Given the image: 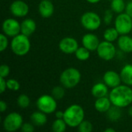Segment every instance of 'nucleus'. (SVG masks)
<instances>
[{
	"instance_id": "0eeeda50",
	"label": "nucleus",
	"mask_w": 132,
	"mask_h": 132,
	"mask_svg": "<svg viewBox=\"0 0 132 132\" xmlns=\"http://www.w3.org/2000/svg\"><path fill=\"white\" fill-rule=\"evenodd\" d=\"M114 27L120 35L128 34L132 30V17L126 12L118 14L114 21Z\"/></svg>"
},
{
	"instance_id": "aec40b11",
	"label": "nucleus",
	"mask_w": 132,
	"mask_h": 132,
	"mask_svg": "<svg viewBox=\"0 0 132 132\" xmlns=\"http://www.w3.org/2000/svg\"><path fill=\"white\" fill-rule=\"evenodd\" d=\"M121 78L122 82L128 86H132V64H126L121 69Z\"/></svg>"
},
{
	"instance_id": "f704fd0d",
	"label": "nucleus",
	"mask_w": 132,
	"mask_h": 132,
	"mask_svg": "<svg viewBox=\"0 0 132 132\" xmlns=\"http://www.w3.org/2000/svg\"><path fill=\"white\" fill-rule=\"evenodd\" d=\"M7 88V83L4 77H0V93H4Z\"/></svg>"
},
{
	"instance_id": "4c0bfd02",
	"label": "nucleus",
	"mask_w": 132,
	"mask_h": 132,
	"mask_svg": "<svg viewBox=\"0 0 132 132\" xmlns=\"http://www.w3.org/2000/svg\"><path fill=\"white\" fill-rule=\"evenodd\" d=\"M63 114H64V111H56L55 115H56V118H63Z\"/></svg>"
},
{
	"instance_id": "2f4dec72",
	"label": "nucleus",
	"mask_w": 132,
	"mask_h": 132,
	"mask_svg": "<svg viewBox=\"0 0 132 132\" xmlns=\"http://www.w3.org/2000/svg\"><path fill=\"white\" fill-rule=\"evenodd\" d=\"M113 19V12L111 9H108L104 12V22L105 24L109 25Z\"/></svg>"
},
{
	"instance_id": "bb28decb",
	"label": "nucleus",
	"mask_w": 132,
	"mask_h": 132,
	"mask_svg": "<svg viewBox=\"0 0 132 132\" xmlns=\"http://www.w3.org/2000/svg\"><path fill=\"white\" fill-rule=\"evenodd\" d=\"M17 104L21 108H27L30 104V99L26 94H20L17 98Z\"/></svg>"
},
{
	"instance_id": "72a5a7b5",
	"label": "nucleus",
	"mask_w": 132,
	"mask_h": 132,
	"mask_svg": "<svg viewBox=\"0 0 132 132\" xmlns=\"http://www.w3.org/2000/svg\"><path fill=\"white\" fill-rule=\"evenodd\" d=\"M34 125L32 123H23L21 130L23 132H32L34 131Z\"/></svg>"
},
{
	"instance_id": "b1692460",
	"label": "nucleus",
	"mask_w": 132,
	"mask_h": 132,
	"mask_svg": "<svg viewBox=\"0 0 132 132\" xmlns=\"http://www.w3.org/2000/svg\"><path fill=\"white\" fill-rule=\"evenodd\" d=\"M111 8L114 12L120 14L125 10L126 5L124 0H112L111 3Z\"/></svg>"
},
{
	"instance_id": "58836bf2",
	"label": "nucleus",
	"mask_w": 132,
	"mask_h": 132,
	"mask_svg": "<svg viewBox=\"0 0 132 132\" xmlns=\"http://www.w3.org/2000/svg\"><path fill=\"white\" fill-rule=\"evenodd\" d=\"M89 3H91V4H96L97 2H99L101 0H87Z\"/></svg>"
},
{
	"instance_id": "9d476101",
	"label": "nucleus",
	"mask_w": 132,
	"mask_h": 132,
	"mask_svg": "<svg viewBox=\"0 0 132 132\" xmlns=\"http://www.w3.org/2000/svg\"><path fill=\"white\" fill-rule=\"evenodd\" d=\"M2 31L6 36L14 37L21 32V24L15 19H6L2 23Z\"/></svg>"
},
{
	"instance_id": "9b49d317",
	"label": "nucleus",
	"mask_w": 132,
	"mask_h": 132,
	"mask_svg": "<svg viewBox=\"0 0 132 132\" xmlns=\"http://www.w3.org/2000/svg\"><path fill=\"white\" fill-rule=\"evenodd\" d=\"M78 47V42L73 37H65L59 43V49L66 54L75 53Z\"/></svg>"
},
{
	"instance_id": "7c9ffc66",
	"label": "nucleus",
	"mask_w": 132,
	"mask_h": 132,
	"mask_svg": "<svg viewBox=\"0 0 132 132\" xmlns=\"http://www.w3.org/2000/svg\"><path fill=\"white\" fill-rule=\"evenodd\" d=\"M8 39H7V36L5 33H2L0 36V51L3 52L4 50H6V48L8 47Z\"/></svg>"
},
{
	"instance_id": "4468645a",
	"label": "nucleus",
	"mask_w": 132,
	"mask_h": 132,
	"mask_svg": "<svg viewBox=\"0 0 132 132\" xmlns=\"http://www.w3.org/2000/svg\"><path fill=\"white\" fill-rule=\"evenodd\" d=\"M82 44L84 47L88 49L90 51H94L97 50L100 44V41L96 35L93 33H87L83 36Z\"/></svg>"
},
{
	"instance_id": "f3484780",
	"label": "nucleus",
	"mask_w": 132,
	"mask_h": 132,
	"mask_svg": "<svg viewBox=\"0 0 132 132\" xmlns=\"http://www.w3.org/2000/svg\"><path fill=\"white\" fill-rule=\"evenodd\" d=\"M111 104L112 103L109 97H102L97 98L94 103V108L98 112L105 113L111 108Z\"/></svg>"
},
{
	"instance_id": "c9c22d12",
	"label": "nucleus",
	"mask_w": 132,
	"mask_h": 132,
	"mask_svg": "<svg viewBox=\"0 0 132 132\" xmlns=\"http://www.w3.org/2000/svg\"><path fill=\"white\" fill-rule=\"evenodd\" d=\"M125 12H126L127 14H128L130 16H131L132 17V1L129 2L126 5Z\"/></svg>"
},
{
	"instance_id": "ddd939ff",
	"label": "nucleus",
	"mask_w": 132,
	"mask_h": 132,
	"mask_svg": "<svg viewBox=\"0 0 132 132\" xmlns=\"http://www.w3.org/2000/svg\"><path fill=\"white\" fill-rule=\"evenodd\" d=\"M103 80H104V83L108 87H111V88H114L121 85V82L122 81L121 78V75L114 70L107 71L104 74Z\"/></svg>"
},
{
	"instance_id": "a878e982",
	"label": "nucleus",
	"mask_w": 132,
	"mask_h": 132,
	"mask_svg": "<svg viewBox=\"0 0 132 132\" xmlns=\"http://www.w3.org/2000/svg\"><path fill=\"white\" fill-rule=\"evenodd\" d=\"M67 123L63 118H56L52 125V129L55 132H64L67 129Z\"/></svg>"
},
{
	"instance_id": "5701e85b",
	"label": "nucleus",
	"mask_w": 132,
	"mask_h": 132,
	"mask_svg": "<svg viewBox=\"0 0 132 132\" xmlns=\"http://www.w3.org/2000/svg\"><path fill=\"white\" fill-rule=\"evenodd\" d=\"M119 32L116 29V28H108L104 32V38L105 40L109 42H114L117 39H118Z\"/></svg>"
},
{
	"instance_id": "1a4fd4ad",
	"label": "nucleus",
	"mask_w": 132,
	"mask_h": 132,
	"mask_svg": "<svg viewBox=\"0 0 132 132\" xmlns=\"http://www.w3.org/2000/svg\"><path fill=\"white\" fill-rule=\"evenodd\" d=\"M97 53L101 59L109 61L114 58L116 55V48L112 42L105 40L100 43L97 49Z\"/></svg>"
},
{
	"instance_id": "473e14b6",
	"label": "nucleus",
	"mask_w": 132,
	"mask_h": 132,
	"mask_svg": "<svg viewBox=\"0 0 132 132\" xmlns=\"http://www.w3.org/2000/svg\"><path fill=\"white\" fill-rule=\"evenodd\" d=\"M10 72V69L9 67L6 64H2L0 67V77L5 78Z\"/></svg>"
},
{
	"instance_id": "dca6fc26",
	"label": "nucleus",
	"mask_w": 132,
	"mask_h": 132,
	"mask_svg": "<svg viewBox=\"0 0 132 132\" xmlns=\"http://www.w3.org/2000/svg\"><path fill=\"white\" fill-rule=\"evenodd\" d=\"M118 44L121 50L125 53H131L132 52V37L126 35H121L118 37Z\"/></svg>"
},
{
	"instance_id": "f257e3e1",
	"label": "nucleus",
	"mask_w": 132,
	"mask_h": 132,
	"mask_svg": "<svg viewBox=\"0 0 132 132\" xmlns=\"http://www.w3.org/2000/svg\"><path fill=\"white\" fill-rule=\"evenodd\" d=\"M113 105L118 108H126L132 103V89L130 86L124 84L114 87L109 94Z\"/></svg>"
},
{
	"instance_id": "c756f323",
	"label": "nucleus",
	"mask_w": 132,
	"mask_h": 132,
	"mask_svg": "<svg viewBox=\"0 0 132 132\" xmlns=\"http://www.w3.org/2000/svg\"><path fill=\"white\" fill-rule=\"evenodd\" d=\"M7 83V89L12 90V91H17L20 88V84L18 80L15 79H9L6 80Z\"/></svg>"
},
{
	"instance_id": "20e7f679",
	"label": "nucleus",
	"mask_w": 132,
	"mask_h": 132,
	"mask_svg": "<svg viewBox=\"0 0 132 132\" xmlns=\"http://www.w3.org/2000/svg\"><path fill=\"white\" fill-rule=\"evenodd\" d=\"M81 80L80 72L73 67L64 70L60 77V81L65 88L71 89L75 87Z\"/></svg>"
},
{
	"instance_id": "a19ab883",
	"label": "nucleus",
	"mask_w": 132,
	"mask_h": 132,
	"mask_svg": "<svg viewBox=\"0 0 132 132\" xmlns=\"http://www.w3.org/2000/svg\"><path fill=\"white\" fill-rule=\"evenodd\" d=\"M128 114L132 117V106H131L128 109Z\"/></svg>"
},
{
	"instance_id": "6ab92c4d",
	"label": "nucleus",
	"mask_w": 132,
	"mask_h": 132,
	"mask_svg": "<svg viewBox=\"0 0 132 132\" xmlns=\"http://www.w3.org/2000/svg\"><path fill=\"white\" fill-rule=\"evenodd\" d=\"M108 93V87L104 83H97L94 84L91 89V94L96 98L106 97Z\"/></svg>"
},
{
	"instance_id": "423d86ee",
	"label": "nucleus",
	"mask_w": 132,
	"mask_h": 132,
	"mask_svg": "<svg viewBox=\"0 0 132 132\" xmlns=\"http://www.w3.org/2000/svg\"><path fill=\"white\" fill-rule=\"evenodd\" d=\"M36 106L40 111L45 114H52L56 111L57 103L53 96L43 94L38 98L36 101Z\"/></svg>"
},
{
	"instance_id": "e433bc0d",
	"label": "nucleus",
	"mask_w": 132,
	"mask_h": 132,
	"mask_svg": "<svg viewBox=\"0 0 132 132\" xmlns=\"http://www.w3.org/2000/svg\"><path fill=\"white\" fill-rule=\"evenodd\" d=\"M6 109H7V104L4 101H0V111L4 112L6 111Z\"/></svg>"
},
{
	"instance_id": "ea45409f",
	"label": "nucleus",
	"mask_w": 132,
	"mask_h": 132,
	"mask_svg": "<svg viewBox=\"0 0 132 132\" xmlns=\"http://www.w3.org/2000/svg\"><path fill=\"white\" fill-rule=\"evenodd\" d=\"M105 132H115V130L114 129H113V128H107V129H105Z\"/></svg>"
},
{
	"instance_id": "c85d7f7f",
	"label": "nucleus",
	"mask_w": 132,
	"mask_h": 132,
	"mask_svg": "<svg viewBox=\"0 0 132 132\" xmlns=\"http://www.w3.org/2000/svg\"><path fill=\"white\" fill-rule=\"evenodd\" d=\"M80 132H90L93 131V125L88 121H83L77 127Z\"/></svg>"
},
{
	"instance_id": "39448f33",
	"label": "nucleus",
	"mask_w": 132,
	"mask_h": 132,
	"mask_svg": "<svg viewBox=\"0 0 132 132\" xmlns=\"http://www.w3.org/2000/svg\"><path fill=\"white\" fill-rule=\"evenodd\" d=\"M80 22L84 29L94 31L101 25V19L98 14L94 12H87L84 13L80 18Z\"/></svg>"
},
{
	"instance_id": "cd10ccee",
	"label": "nucleus",
	"mask_w": 132,
	"mask_h": 132,
	"mask_svg": "<svg viewBox=\"0 0 132 132\" xmlns=\"http://www.w3.org/2000/svg\"><path fill=\"white\" fill-rule=\"evenodd\" d=\"M64 87L61 86H57L55 87L53 90H52V96L56 99V100H60L62 99L64 95H65V90L63 88Z\"/></svg>"
},
{
	"instance_id": "a211bd4d",
	"label": "nucleus",
	"mask_w": 132,
	"mask_h": 132,
	"mask_svg": "<svg viewBox=\"0 0 132 132\" xmlns=\"http://www.w3.org/2000/svg\"><path fill=\"white\" fill-rule=\"evenodd\" d=\"M36 29V23L32 19H26L21 23V33L29 36Z\"/></svg>"
},
{
	"instance_id": "6e6552de",
	"label": "nucleus",
	"mask_w": 132,
	"mask_h": 132,
	"mask_svg": "<svg viewBox=\"0 0 132 132\" xmlns=\"http://www.w3.org/2000/svg\"><path fill=\"white\" fill-rule=\"evenodd\" d=\"M23 124L22 117L17 112L9 113L3 121V128L6 131H16L21 129Z\"/></svg>"
},
{
	"instance_id": "7ed1b4c3",
	"label": "nucleus",
	"mask_w": 132,
	"mask_h": 132,
	"mask_svg": "<svg viewBox=\"0 0 132 132\" xmlns=\"http://www.w3.org/2000/svg\"><path fill=\"white\" fill-rule=\"evenodd\" d=\"M31 48L29 36L21 33L14 36L11 42V50L17 56H22L26 55Z\"/></svg>"
},
{
	"instance_id": "393cba45",
	"label": "nucleus",
	"mask_w": 132,
	"mask_h": 132,
	"mask_svg": "<svg viewBox=\"0 0 132 132\" xmlns=\"http://www.w3.org/2000/svg\"><path fill=\"white\" fill-rule=\"evenodd\" d=\"M75 56L77 60L80 61H85L90 58V50L84 46L78 47V49L75 52Z\"/></svg>"
},
{
	"instance_id": "f03ea898",
	"label": "nucleus",
	"mask_w": 132,
	"mask_h": 132,
	"mask_svg": "<svg viewBox=\"0 0 132 132\" xmlns=\"http://www.w3.org/2000/svg\"><path fill=\"white\" fill-rule=\"evenodd\" d=\"M63 119L67 126L70 128H77L84 120V111L79 104H72L65 111Z\"/></svg>"
},
{
	"instance_id": "f8f14e48",
	"label": "nucleus",
	"mask_w": 132,
	"mask_h": 132,
	"mask_svg": "<svg viewBox=\"0 0 132 132\" xmlns=\"http://www.w3.org/2000/svg\"><path fill=\"white\" fill-rule=\"evenodd\" d=\"M9 9L14 16L22 18L27 15L29 12V5L22 0H15L12 2Z\"/></svg>"
},
{
	"instance_id": "2eb2a0df",
	"label": "nucleus",
	"mask_w": 132,
	"mask_h": 132,
	"mask_svg": "<svg viewBox=\"0 0 132 132\" xmlns=\"http://www.w3.org/2000/svg\"><path fill=\"white\" fill-rule=\"evenodd\" d=\"M39 12L43 18H50L54 12V5L50 0H42L39 4Z\"/></svg>"
},
{
	"instance_id": "4be33fe9",
	"label": "nucleus",
	"mask_w": 132,
	"mask_h": 132,
	"mask_svg": "<svg viewBox=\"0 0 132 132\" xmlns=\"http://www.w3.org/2000/svg\"><path fill=\"white\" fill-rule=\"evenodd\" d=\"M107 115L109 120L111 121H117L120 119L121 116V108H118L117 106L113 105L111 107V108L107 111Z\"/></svg>"
},
{
	"instance_id": "412c9836",
	"label": "nucleus",
	"mask_w": 132,
	"mask_h": 132,
	"mask_svg": "<svg viewBox=\"0 0 132 132\" xmlns=\"http://www.w3.org/2000/svg\"><path fill=\"white\" fill-rule=\"evenodd\" d=\"M30 119H31L32 123L34 125L39 126V127L44 125L47 121V118H46V114L40 111L33 112L30 117Z\"/></svg>"
}]
</instances>
